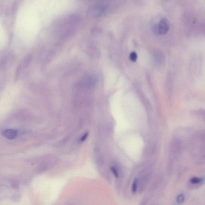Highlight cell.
<instances>
[{
	"instance_id": "8fae6325",
	"label": "cell",
	"mask_w": 205,
	"mask_h": 205,
	"mask_svg": "<svg viewBox=\"0 0 205 205\" xmlns=\"http://www.w3.org/2000/svg\"><path fill=\"white\" fill-rule=\"evenodd\" d=\"M111 169L115 177L118 178L119 175H118V172L117 169L113 167H112L111 168Z\"/></svg>"
},
{
	"instance_id": "52a82bcc",
	"label": "cell",
	"mask_w": 205,
	"mask_h": 205,
	"mask_svg": "<svg viewBox=\"0 0 205 205\" xmlns=\"http://www.w3.org/2000/svg\"><path fill=\"white\" fill-rule=\"evenodd\" d=\"M202 178L198 177H193L190 179L191 183L193 184H198L202 183L203 181Z\"/></svg>"
},
{
	"instance_id": "7a4b0ae2",
	"label": "cell",
	"mask_w": 205,
	"mask_h": 205,
	"mask_svg": "<svg viewBox=\"0 0 205 205\" xmlns=\"http://www.w3.org/2000/svg\"><path fill=\"white\" fill-rule=\"evenodd\" d=\"M108 6L105 3H99L92 6L89 11L91 16L98 18L102 16L106 11Z\"/></svg>"
},
{
	"instance_id": "ba28073f",
	"label": "cell",
	"mask_w": 205,
	"mask_h": 205,
	"mask_svg": "<svg viewBox=\"0 0 205 205\" xmlns=\"http://www.w3.org/2000/svg\"><path fill=\"white\" fill-rule=\"evenodd\" d=\"M138 186V180L137 179H135L134 180L132 186V192L133 193H136L137 190Z\"/></svg>"
},
{
	"instance_id": "9c48e42d",
	"label": "cell",
	"mask_w": 205,
	"mask_h": 205,
	"mask_svg": "<svg viewBox=\"0 0 205 205\" xmlns=\"http://www.w3.org/2000/svg\"><path fill=\"white\" fill-rule=\"evenodd\" d=\"M129 58L132 62H136L138 58L137 54L135 52H131L130 56H129Z\"/></svg>"
},
{
	"instance_id": "5b68a950",
	"label": "cell",
	"mask_w": 205,
	"mask_h": 205,
	"mask_svg": "<svg viewBox=\"0 0 205 205\" xmlns=\"http://www.w3.org/2000/svg\"><path fill=\"white\" fill-rule=\"evenodd\" d=\"M155 59L156 62L159 64H163L165 61V56L164 53L162 51H158L155 55Z\"/></svg>"
},
{
	"instance_id": "277c9868",
	"label": "cell",
	"mask_w": 205,
	"mask_h": 205,
	"mask_svg": "<svg viewBox=\"0 0 205 205\" xmlns=\"http://www.w3.org/2000/svg\"><path fill=\"white\" fill-rule=\"evenodd\" d=\"M1 134L6 138L12 140L16 138L18 136V131L14 129H7L3 131Z\"/></svg>"
},
{
	"instance_id": "7c38bea8",
	"label": "cell",
	"mask_w": 205,
	"mask_h": 205,
	"mask_svg": "<svg viewBox=\"0 0 205 205\" xmlns=\"http://www.w3.org/2000/svg\"><path fill=\"white\" fill-rule=\"evenodd\" d=\"M88 136V133H85L84 135H83V136H82V137L80 139V141L81 142H84V141L86 140V139L87 138Z\"/></svg>"
},
{
	"instance_id": "30bf717a",
	"label": "cell",
	"mask_w": 205,
	"mask_h": 205,
	"mask_svg": "<svg viewBox=\"0 0 205 205\" xmlns=\"http://www.w3.org/2000/svg\"><path fill=\"white\" fill-rule=\"evenodd\" d=\"M185 200V197L184 195L182 194H180L177 196L176 198V201L177 202L179 203H182L184 202Z\"/></svg>"
},
{
	"instance_id": "3957f363",
	"label": "cell",
	"mask_w": 205,
	"mask_h": 205,
	"mask_svg": "<svg viewBox=\"0 0 205 205\" xmlns=\"http://www.w3.org/2000/svg\"><path fill=\"white\" fill-rule=\"evenodd\" d=\"M159 35H164L169 31L170 25L168 21L165 18H162L158 24Z\"/></svg>"
},
{
	"instance_id": "6da1fadb",
	"label": "cell",
	"mask_w": 205,
	"mask_h": 205,
	"mask_svg": "<svg viewBox=\"0 0 205 205\" xmlns=\"http://www.w3.org/2000/svg\"><path fill=\"white\" fill-rule=\"evenodd\" d=\"M203 58L200 54H196L191 60L189 72L190 75L193 77H198L201 72Z\"/></svg>"
},
{
	"instance_id": "8992f818",
	"label": "cell",
	"mask_w": 205,
	"mask_h": 205,
	"mask_svg": "<svg viewBox=\"0 0 205 205\" xmlns=\"http://www.w3.org/2000/svg\"><path fill=\"white\" fill-rule=\"evenodd\" d=\"M194 113L203 119L205 122V110L204 109H199L194 111Z\"/></svg>"
}]
</instances>
